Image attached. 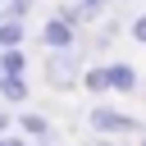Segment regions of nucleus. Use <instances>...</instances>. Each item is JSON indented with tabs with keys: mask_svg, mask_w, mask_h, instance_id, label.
Returning <instances> with one entry per match:
<instances>
[{
	"mask_svg": "<svg viewBox=\"0 0 146 146\" xmlns=\"http://www.w3.org/2000/svg\"><path fill=\"white\" fill-rule=\"evenodd\" d=\"M87 68H91V50H87V46H78V50L46 55L41 78H46V87H50V91H73V87H82V73H87Z\"/></svg>",
	"mask_w": 146,
	"mask_h": 146,
	"instance_id": "obj_1",
	"label": "nucleus"
},
{
	"mask_svg": "<svg viewBox=\"0 0 146 146\" xmlns=\"http://www.w3.org/2000/svg\"><path fill=\"white\" fill-rule=\"evenodd\" d=\"M87 123H91V132H100V141H114V137H132V132H141V123H137L132 114L110 110V105H91V110H87Z\"/></svg>",
	"mask_w": 146,
	"mask_h": 146,
	"instance_id": "obj_2",
	"label": "nucleus"
},
{
	"mask_svg": "<svg viewBox=\"0 0 146 146\" xmlns=\"http://www.w3.org/2000/svg\"><path fill=\"white\" fill-rule=\"evenodd\" d=\"M36 36H41V46H46L50 55H59V50H78V46H82V32H78V27H68V23H64V18H55V14L41 23V32H36Z\"/></svg>",
	"mask_w": 146,
	"mask_h": 146,
	"instance_id": "obj_3",
	"label": "nucleus"
},
{
	"mask_svg": "<svg viewBox=\"0 0 146 146\" xmlns=\"http://www.w3.org/2000/svg\"><path fill=\"white\" fill-rule=\"evenodd\" d=\"M18 137H27V141H50V137H59L55 128H50V119L46 114H36V110H18Z\"/></svg>",
	"mask_w": 146,
	"mask_h": 146,
	"instance_id": "obj_4",
	"label": "nucleus"
},
{
	"mask_svg": "<svg viewBox=\"0 0 146 146\" xmlns=\"http://www.w3.org/2000/svg\"><path fill=\"white\" fill-rule=\"evenodd\" d=\"M105 73H110V91H119V96H132L137 91V68L128 59H110Z\"/></svg>",
	"mask_w": 146,
	"mask_h": 146,
	"instance_id": "obj_5",
	"label": "nucleus"
},
{
	"mask_svg": "<svg viewBox=\"0 0 146 146\" xmlns=\"http://www.w3.org/2000/svg\"><path fill=\"white\" fill-rule=\"evenodd\" d=\"M27 96H32L27 78H0V100L5 105H27Z\"/></svg>",
	"mask_w": 146,
	"mask_h": 146,
	"instance_id": "obj_6",
	"label": "nucleus"
},
{
	"mask_svg": "<svg viewBox=\"0 0 146 146\" xmlns=\"http://www.w3.org/2000/svg\"><path fill=\"white\" fill-rule=\"evenodd\" d=\"M27 55L23 50H0V78H27Z\"/></svg>",
	"mask_w": 146,
	"mask_h": 146,
	"instance_id": "obj_7",
	"label": "nucleus"
},
{
	"mask_svg": "<svg viewBox=\"0 0 146 146\" xmlns=\"http://www.w3.org/2000/svg\"><path fill=\"white\" fill-rule=\"evenodd\" d=\"M23 41H27V23L5 18V27H0V50H23Z\"/></svg>",
	"mask_w": 146,
	"mask_h": 146,
	"instance_id": "obj_8",
	"label": "nucleus"
},
{
	"mask_svg": "<svg viewBox=\"0 0 146 146\" xmlns=\"http://www.w3.org/2000/svg\"><path fill=\"white\" fill-rule=\"evenodd\" d=\"M55 18H64L68 27H78V32H82V23H87L91 14H87V9L78 5V0H64V5H55Z\"/></svg>",
	"mask_w": 146,
	"mask_h": 146,
	"instance_id": "obj_9",
	"label": "nucleus"
},
{
	"mask_svg": "<svg viewBox=\"0 0 146 146\" xmlns=\"http://www.w3.org/2000/svg\"><path fill=\"white\" fill-rule=\"evenodd\" d=\"M82 87H87L91 96H105V91H110V73H105V64H91V68L82 73Z\"/></svg>",
	"mask_w": 146,
	"mask_h": 146,
	"instance_id": "obj_10",
	"label": "nucleus"
},
{
	"mask_svg": "<svg viewBox=\"0 0 146 146\" xmlns=\"http://www.w3.org/2000/svg\"><path fill=\"white\" fill-rule=\"evenodd\" d=\"M32 5H36V0H5V18H14V23H27Z\"/></svg>",
	"mask_w": 146,
	"mask_h": 146,
	"instance_id": "obj_11",
	"label": "nucleus"
},
{
	"mask_svg": "<svg viewBox=\"0 0 146 146\" xmlns=\"http://www.w3.org/2000/svg\"><path fill=\"white\" fill-rule=\"evenodd\" d=\"M128 36H132L137 46H146V14H137V18L128 23Z\"/></svg>",
	"mask_w": 146,
	"mask_h": 146,
	"instance_id": "obj_12",
	"label": "nucleus"
},
{
	"mask_svg": "<svg viewBox=\"0 0 146 146\" xmlns=\"http://www.w3.org/2000/svg\"><path fill=\"white\" fill-rule=\"evenodd\" d=\"M78 5H82V9H87V14H91V18H96V14H105V9H110V5H114V0H78Z\"/></svg>",
	"mask_w": 146,
	"mask_h": 146,
	"instance_id": "obj_13",
	"label": "nucleus"
},
{
	"mask_svg": "<svg viewBox=\"0 0 146 146\" xmlns=\"http://www.w3.org/2000/svg\"><path fill=\"white\" fill-rule=\"evenodd\" d=\"M0 146H27V137H18V132H9V137H0Z\"/></svg>",
	"mask_w": 146,
	"mask_h": 146,
	"instance_id": "obj_14",
	"label": "nucleus"
},
{
	"mask_svg": "<svg viewBox=\"0 0 146 146\" xmlns=\"http://www.w3.org/2000/svg\"><path fill=\"white\" fill-rule=\"evenodd\" d=\"M0 137H9V114L0 110Z\"/></svg>",
	"mask_w": 146,
	"mask_h": 146,
	"instance_id": "obj_15",
	"label": "nucleus"
},
{
	"mask_svg": "<svg viewBox=\"0 0 146 146\" xmlns=\"http://www.w3.org/2000/svg\"><path fill=\"white\" fill-rule=\"evenodd\" d=\"M91 146H123V141H91Z\"/></svg>",
	"mask_w": 146,
	"mask_h": 146,
	"instance_id": "obj_16",
	"label": "nucleus"
},
{
	"mask_svg": "<svg viewBox=\"0 0 146 146\" xmlns=\"http://www.w3.org/2000/svg\"><path fill=\"white\" fill-rule=\"evenodd\" d=\"M0 27H5V5H0Z\"/></svg>",
	"mask_w": 146,
	"mask_h": 146,
	"instance_id": "obj_17",
	"label": "nucleus"
},
{
	"mask_svg": "<svg viewBox=\"0 0 146 146\" xmlns=\"http://www.w3.org/2000/svg\"><path fill=\"white\" fill-rule=\"evenodd\" d=\"M141 146H146V132H141Z\"/></svg>",
	"mask_w": 146,
	"mask_h": 146,
	"instance_id": "obj_18",
	"label": "nucleus"
},
{
	"mask_svg": "<svg viewBox=\"0 0 146 146\" xmlns=\"http://www.w3.org/2000/svg\"><path fill=\"white\" fill-rule=\"evenodd\" d=\"M123 5H128V0H123Z\"/></svg>",
	"mask_w": 146,
	"mask_h": 146,
	"instance_id": "obj_19",
	"label": "nucleus"
},
{
	"mask_svg": "<svg viewBox=\"0 0 146 146\" xmlns=\"http://www.w3.org/2000/svg\"><path fill=\"white\" fill-rule=\"evenodd\" d=\"M0 5H5V0H0Z\"/></svg>",
	"mask_w": 146,
	"mask_h": 146,
	"instance_id": "obj_20",
	"label": "nucleus"
}]
</instances>
